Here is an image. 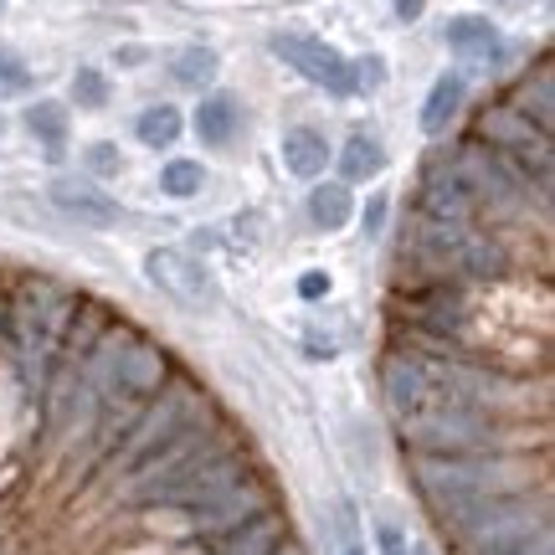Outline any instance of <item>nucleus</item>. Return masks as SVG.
Masks as SVG:
<instances>
[{"mask_svg": "<svg viewBox=\"0 0 555 555\" xmlns=\"http://www.w3.org/2000/svg\"><path fill=\"white\" fill-rule=\"evenodd\" d=\"M494 5H515V0H494Z\"/></svg>", "mask_w": 555, "mask_h": 555, "instance_id": "obj_38", "label": "nucleus"}, {"mask_svg": "<svg viewBox=\"0 0 555 555\" xmlns=\"http://www.w3.org/2000/svg\"><path fill=\"white\" fill-rule=\"evenodd\" d=\"M339 555H365V551H360V545H345V551H339Z\"/></svg>", "mask_w": 555, "mask_h": 555, "instance_id": "obj_37", "label": "nucleus"}, {"mask_svg": "<svg viewBox=\"0 0 555 555\" xmlns=\"http://www.w3.org/2000/svg\"><path fill=\"white\" fill-rule=\"evenodd\" d=\"M283 540H288V525H283V515L262 509V515H253L247 525L227 530V535H221V545H217V555H273Z\"/></svg>", "mask_w": 555, "mask_h": 555, "instance_id": "obj_17", "label": "nucleus"}, {"mask_svg": "<svg viewBox=\"0 0 555 555\" xmlns=\"http://www.w3.org/2000/svg\"><path fill=\"white\" fill-rule=\"evenodd\" d=\"M73 304H78V298H67L57 283H47V278L21 283V294L11 298V309H5V339H11V350H16L21 371H26L31 386H41L47 371H52V360H57V350H62V335H67Z\"/></svg>", "mask_w": 555, "mask_h": 555, "instance_id": "obj_3", "label": "nucleus"}, {"mask_svg": "<svg viewBox=\"0 0 555 555\" xmlns=\"http://www.w3.org/2000/svg\"><path fill=\"white\" fill-rule=\"evenodd\" d=\"M380 221H386V201L371 196L365 201V232H380Z\"/></svg>", "mask_w": 555, "mask_h": 555, "instance_id": "obj_33", "label": "nucleus"}, {"mask_svg": "<svg viewBox=\"0 0 555 555\" xmlns=\"http://www.w3.org/2000/svg\"><path fill=\"white\" fill-rule=\"evenodd\" d=\"M515 555H555V540H551V525H545V530H540V535H530L525 540V545H519Z\"/></svg>", "mask_w": 555, "mask_h": 555, "instance_id": "obj_32", "label": "nucleus"}, {"mask_svg": "<svg viewBox=\"0 0 555 555\" xmlns=\"http://www.w3.org/2000/svg\"><path fill=\"white\" fill-rule=\"evenodd\" d=\"M504 103H509V108H519V114L535 124V129H545V134H551V129H555V73H551V62L540 57L535 73H525V78L515 82V93H509Z\"/></svg>", "mask_w": 555, "mask_h": 555, "instance_id": "obj_14", "label": "nucleus"}, {"mask_svg": "<svg viewBox=\"0 0 555 555\" xmlns=\"http://www.w3.org/2000/svg\"><path fill=\"white\" fill-rule=\"evenodd\" d=\"M545 525H551L545 504H530L525 494H504L494 504L474 509V519H463L453 530V540L463 545V555H515Z\"/></svg>", "mask_w": 555, "mask_h": 555, "instance_id": "obj_7", "label": "nucleus"}, {"mask_svg": "<svg viewBox=\"0 0 555 555\" xmlns=\"http://www.w3.org/2000/svg\"><path fill=\"white\" fill-rule=\"evenodd\" d=\"M262 509H268V489H262L258 478L247 474L242 483H232L227 494H217L211 504H201V509H196V535L221 540L227 530H237V525H247V519L262 515Z\"/></svg>", "mask_w": 555, "mask_h": 555, "instance_id": "obj_12", "label": "nucleus"}, {"mask_svg": "<svg viewBox=\"0 0 555 555\" xmlns=\"http://www.w3.org/2000/svg\"><path fill=\"white\" fill-rule=\"evenodd\" d=\"M26 129L47 144V155H62V144H67V108L62 103H31L26 108Z\"/></svg>", "mask_w": 555, "mask_h": 555, "instance_id": "obj_24", "label": "nucleus"}, {"mask_svg": "<svg viewBox=\"0 0 555 555\" xmlns=\"http://www.w3.org/2000/svg\"><path fill=\"white\" fill-rule=\"evenodd\" d=\"M139 144H150V150H170L180 139V108L176 103H155V108H144L134 124Z\"/></svg>", "mask_w": 555, "mask_h": 555, "instance_id": "obj_23", "label": "nucleus"}, {"mask_svg": "<svg viewBox=\"0 0 555 555\" xmlns=\"http://www.w3.org/2000/svg\"><path fill=\"white\" fill-rule=\"evenodd\" d=\"M397 433L412 453H504L509 448L499 412L457 406V401H427V406L397 416Z\"/></svg>", "mask_w": 555, "mask_h": 555, "instance_id": "obj_5", "label": "nucleus"}, {"mask_svg": "<svg viewBox=\"0 0 555 555\" xmlns=\"http://www.w3.org/2000/svg\"><path fill=\"white\" fill-rule=\"evenodd\" d=\"M350 217H356V196L345 180H324L309 191V221L319 232H339V227H350Z\"/></svg>", "mask_w": 555, "mask_h": 555, "instance_id": "obj_20", "label": "nucleus"}, {"mask_svg": "<svg viewBox=\"0 0 555 555\" xmlns=\"http://www.w3.org/2000/svg\"><path fill=\"white\" fill-rule=\"evenodd\" d=\"M376 540H380V555H406V535L397 525H376Z\"/></svg>", "mask_w": 555, "mask_h": 555, "instance_id": "obj_30", "label": "nucleus"}, {"mask_svg": "<svg viewBox=\"0 0 555 555\" xmlns=\"http://www.w3.org/2000/svg\"><path fill=\"white\" fill-rule=\"evenodd\" d=\"M380 170H386V150H380L376 134H356L345 150H339V176H345V185L376 180Z\"/></svg>", "mask_w": 555, "mask_h": 555, "instance_id": "obj_22", "label": "nucleus"}, {"mask_svg": "<svg viewBox=\"0 0 555 555\" xmlns=\"http://www.w3.org/2000/svg\"><path fill=\"white\" fill-rule=\"evenodd\" d=\"M422 11H427V0H397V16L401 21H416Z\"/></svg>", "mask_w": 555, "mask_h": 555, "instance_id": "obj_34", "label": "nucleus"}, {"mask_svg": "<svg viewBox=\"0 0 555 555\" xmlns=\"http://www.w3.org/2000/svg\"><path fill=\"white\" fill-rule=\"evenodd\" d=\"M442 37H448V47H453L457 57L478 62V67L499 62V52H504V37H499V26L489 16H453Z\"/></svg>", "mask_w": 555, "mask_h": 555, "instance_id": "obj_15", "label": "nucleus"}, {"mask_svg": "<svg viewBox=\"0 0 555 555\" xmlns=\"http://www.w3.org/2000/svg\"><path fill=\"white\" fill-rule=\"evenodd\" d=\"M144 273L155 278V283L176 298V304H185V309H206V304L217 298V288H211L206 268H201L196 258H185L180 247H155V253L144 258Z\"/></svg>", "mask_w": 555, "mask_h": 555, "instance_id": "obj_11", "label": "nucleus"}, {"mask_svg": "<svg viewBox=\"0 0 555 555\" xmlns=\"http://www.w3.org/2000/svg\"><path fill=\"white\" fill-rule=\"evenodd\" d=\"M416 211L433 217V221H478L474 191H468V180L457 176V165L448 155L427 159L422 185H416Z\"/></svg>", "mask_w": 555, "mask_h": 555, "instance_id": "obj_10", "label": "nucleus"}, {"mask_svg": "<svg viewBox=\"0 0 555 555\" xmlns=\"http://www.w3.org/2000/svg\"><path fill=\"white\" fill-rule=\"evenodd\" d=\"M247 478V457L227 442H201L191 453L180 457L176 468H165L159 478H144V483H129V494L139 504H170V509H201L211 504L217 494H227L232 483Z\"/></svg>", "mask_w": 555, "mask_h": 555, "instance_id": "obj_4", "label": "nucleus"}, {"mask_svg": "<svg viewBox=\"0 0 555 555\" xmlns=\"http://www.w3.org/2000/svg\"><path fill=\"white\" fill-rule=\"evenodd\" d=\"M201 412H206V397H201L191 380H165L155 397H150V406L134 412V422L119 433V442H114V468H134L155 442H165L180 422H191V416H201Z\"/></svg>", "mask_w": 555, "mask_h": 555, "instance_id": "obj_8", "label": "nucleus"}, {"mask_svg": "<svg viewBox=\"0 0 555 555\" xmlns=\"http://www.w3.org/2000/svg\"><path fill=\"white\" fill-rule=\"evenodd\" d=\"M474 139L478 144H489L509 170H515L530 191H535L545 206H551V185H555V150H551V134L535 129V124L525 119L519 108L509 103H489L483 114L474 119Z\"/></svg>", "mask_w": 555, "mask_h": 555, "instance_id": "obj_6", "label": "nucleus"}, {"mask_svg": "<svg viewBox=\"0 0 555 555\" xmlns=\"http://www.w3.org/2000/svg\"><path fill=\"white\" fill-rule=\"evenodd\" d=\"M457 108H463V78L457 73H442L433 82V93L422 103V129L427 134H448V124L457 119Z\"/></svg>", "mask_w": 555, "mask_h": 555, "instance_id": "obj_21", "label": "nucleus"}, {"mask_svg": "<svg viewBox=\"0 0 555 555\" xmlns=\"http://www.w3.org/2000/svg\"><path fill=\"white\" fill-rule=\"evenodd\" d=\"M31 88V73H26V62L11 57V52H0V99H21Z\"/></svg>", "mask_w": 555, "mask_h": 555, "instance_id": "obj_28", "label": "nucleus"}, {"mask_svg": "<svg viewBox=\"0 0 555 555\" xmlns=\"http://www.w3.org/2000/svg\"><path fill=\"white\" fill-rule=\"evenodd\" d=\"M406 555H433V551L427 545H406Z\"/></svg>", "mask_w": 555, "mask_h": 555, "instance_id": "obj_36", "label": "nucleus"}, {"mask_svg": "<svg viewBox=\"0 0 555 555\" xmlns=\"http://www.w3.org/2000/svg\"><path fill=\"white\" fill-rule=\"evenodd\" d=\"M52 201H57V211L78 217L82 227H114L124 217L119 201L103 196L93 180H52Z\"/></svg>", "mask_w": 555, "mask_h": 555, "instance_id": "obj_13", "label": "nucleus"}, {"mask_svg": "<svg viewBox=\"0 0 555 555\" xmlns=\"http://www.w3.org/2000/svg\"><path fill=\"white\" fill-rule=\"evenodd\" d=\"M283 165H288L298 180H319L324 165H330V139L319 134V129H309V124H294V129L283 134Z\"/></svg>", "mask_w": 555, "mask_h": 555, "instance_id": "obj_18", "label": "nucleus"}, {"mask_svg": "<svg viewBox=\"0 0 555 555\" xmlns=\"http://www.w3.org/2000/svg\"><path fill=\"white\" fill-rule=\"evenodd\" d=\"M298 294H304V298H324V294H330V273H304V278H298Z\"/></svg>", "mask_w": 555, "mask_h": 555, "instance_id": "obj_31", "label": "nucleus"}, {"mask_svg": "<svg viewBox=\"0 0 555 555\" xmlns=\"http://www.w3.org/2000/svg\"><path fill=\"white\" fill-rule=\"evenodd\" d=\"M206 437H211V433H206V412L191 416V422H180L176 433L165 437V442H155V448H150V453L134 463V483H144V478H159L165 468H176L180 457L191 453V448H201Z\"/></svg>", "mask_w": 555, "mask_h": 555, "instance_id": "obj_16", "label": "nucleus"}, {"mask_svg": "<svg viewBox=\"0 0 555 555\" xmlns=\"http://www.w3.org/2000/svg\"><path fill=\"white\" fill-rule=\"evenodd\" d=\"M273 57H283L294 73H304V78L319 82V88H330L335 99H350V93H356V62H345L330 41L304 37V31H278Z\"/></svg>", "mask_w": 555, "mask_h": 555, "instance_id": "obj_9", "label": "nucleus"}, {"mask_svg": "<svg viewBox=\"0 0 555 555\" xmlns=\"http://www.w3.org/2000/svg\"><path fill=\"white\" fill-rule=\"evenodd\" d=\"M401 268L422 283H489L509 273V253L478 221H433L416 211L412 237L401 242Z\"/></svg>", "mask_w": 555, "mask_h": 555, "instance_id": "obj_2", "label": "nucleus"}, {"mask_svg": "<svg viewBox=\"0 0 555 555\" xmlns=\"http://www.w3.org/2000/svg\"><path fill=\"white\" fill-rule=\"evenodd\" d=\"M242 129V114H237V99H227V93H211V99L196 103V134L201 144H211V150H227Z\"/></svg>", "mask_w": 555, "mask_h": 555, "instance_id": "obj_19", "label": "nucleus"}, {"mask_svg": "<svg viewBox=\"0 0 555 555\" xmlns=\"http://www.w3.org/2000/svg\"><path fill=\"white\" fill-rule=\"evenodd\" d=\"M170 73H176V82H185V88H206V82L217 78V52H211V47H185Z\"/></svg>", "mask_w": 555, "mask_h": 555, "instance_id": "obj_25", "label": "nucleus"}, {"mask_svg": "<svg viewBox=\"0 0 555 555\" xmlns=\"http://www.w3.org/2000/svg\"><path fill=\"white\" fill-rule=\"evenodd\" d=\"M201 185H206V170H201L196 159H170V165L159 170V191H165V196H176V201L196 196Z\"/></svg>", "mask_w": 555, "mask_h": 555, "instance_id": "obj_26", "label": "nucleus"}, {"mask_svg": "<svg viewBox=\"0 0 555 555\" xmlns=\"http://www.w3.org/2000/svg\"><path fill=\"white\" fill-rule=\"evenodd\" d=\"M88 170H93V176H119L124 170L119 150H114V144H93V150H88Z\"/></svg>", "mask_w": 555, "mask_h": 555, "instance_id": "obj_29", "label": "nucleus"}, {"mask_svg": "<svg viewBox=\"0 0 555 555\" xmlns=\"http://www.w3.org/2000/svg\"><path fill=\"white\" fill-rule=\"evenodd\" d=\"M73 99L82 108H103L108 103V82H103L99 67H78V78H73Z\"/></svg>", "mask_w": 555, "mask_h": 555, "instance_id": "obj_27", "label": "nucleus"}, {"mask_svg": "<svg viewBox=\"0 0 555 555\" xmlns=\"http://www.w3.org/2000/svg\"><path fill=\"white\" fill-rule=\"evenodd\" d=\"M273 555H304V551H298V545H288V540H283V545H278Z\"/></svg>", "mask_w": 555, "mask_h": 555, "instance_id": "obj_35", "label": "nucleus"}, {"mask_svg": "<svg viewBox=\"0 0 555 555\" xmlns=\"http://www.w3.org/2000/svg\"><path fill=\"white\" fill-rule=\"evenodd\" d=\"M412 483L437 525L453 535L463 519H474V509L504 494H525L530 468L509 453H412Z\"/></svg>", "mask_w": 555, "mask_h": 555, "instance_id": "obj_1", "label": "nucleus"}]
</instances>
